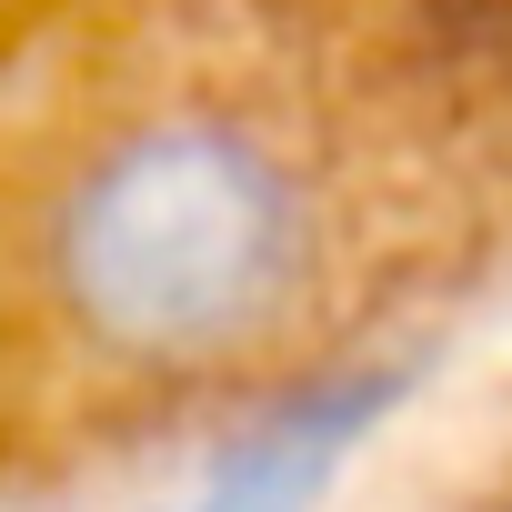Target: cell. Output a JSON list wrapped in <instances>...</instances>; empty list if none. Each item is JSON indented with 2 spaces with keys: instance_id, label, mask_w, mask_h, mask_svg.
Returning a JSON list of instances; mask_svg holds the SVG:
<instances>
[{
  "instance_id": "obj_1",
  "label": "cell",
  "mask_w": 512,
  "mask_h": 512,
  "mask_svg": "<svg viewBox=\"0 0 512 512\" xmlns=\"http://www.w3.org/2000/svg\"><path fill=\"white\" fill-rule=\"evenodd\" d=\"M332 282L322 181L241 121H101L41 201V292L111 372L262 362Z\"/></svg>"
},
{
  "instance_id": "obj_2",
  "label": "cell",
  "mask_w": 512,
  "mask_h": 512,
  "mask_svg": "<svg viewBox=\"0 0 512 512\" xmlns=\"http://www.w3.org/2000/svg\"><path fill=\"white\" fill-rule=\"evenodd\" d=\"M392 392H402L392 362H382V372H322V382H302V392L272 402L262 422H241V442L211 452V472H201V492H191L181 512H312V492H322L332 462L392 412Z\"/></svg>"
}]
</instances>
